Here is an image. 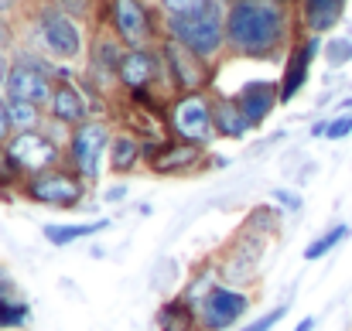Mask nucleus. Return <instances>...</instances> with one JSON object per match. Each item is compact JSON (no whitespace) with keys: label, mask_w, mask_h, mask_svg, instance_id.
I'll use <instances>...</instances> for the list:
<instances>
[{"label":"nucleus","mask_w":352,"mask_h":331,"mask_svg":"<svg viewBox=\"0 0 352 331\" xmlns=\"http://www.w3.org/2000/svg\"><path fill=\"white\" fill-rule=\"evenodd\" d=\"M294 0H233L226 3V55L277 62L294 48Z\"/></svg>","instance_id":"obj_1"},{"label":"nucleus","mask_w":352,"mask_h":331,"mask_svg":"<svg viewBox=\"0 0 352 331\" xmlns=\"http://www.w3.org/2000/svg\"><path fill=\"white\" fill-rule=\"evenodd\" d=\"M164 38L185 45L192 55L216 65V58L226 52V3L223 0H199L185 14H168Z\"/></svg>","instance_id":"obj_2"},{"label":"nucleus","mask_w":352,"mask_h":331,"mask_svg":"<svg viewBox=\"0 0 352 331\" xmlns=\"http://www.w3.org/2000/svg\"><path fill=\"white\" fill-rule=\"evenodd\" d=\"M31 41L55 62H79L86 55V34L76 17H69L55 0H38L24 17Z\"/></svg>","instance_id":"obj_3"},{"label":"nucleus","mask_w":352,"mask_h":331,"mask_svg":"<svg viewBox=\"0 0 352 331\" xmlns=\"http://www.w3.org/2000/svg\"><path fill=\"white\" fill-rule=\"evenodd\" d=\"M113 123L107 116H93L89 123L76 126L69 133V144H65V164L89 185L96 188L103 171H107V157H110V144H113Z\"/></svg>","instance_id":"obj_4"},{"label":"nucleus","mask_w":352,"mask_h":331,"mask_svg":"<svg viewBox=\"0 0 352 331\" xmlns=\"http://www.w3.org/2000/svg\"><path fill=\"white\" fill-rule=\"evenodd\" d=\"M107 27L123 41V48H154L164 41V14L151 0H107Z\"/></svg>","instance_id":"obj_5"},{"label":"nucleus","mask_w":352,"mask_h":331,"mask_svg":"<svg viewBox=\"0 0 352 331\" xmlns=\"http://www.w3.org/2000/svg\"><path fill=\"white\" fill-rule=\"evenodd\" d=\"M17 195L31 205H45V209H62V212H72L79 205H86L89 198V185L69 168V164H58L52 171H41V174H28L24 185L17 188Z\"/></svg>","instance_id":"obj_6"},{"label":"nucleus","mask_w":352,"mask_h":331,"mask_svg":"<svg viewBox=\"0 0 352 331\" xmlns=\"http://www.w3.org/2000/svg\"><path fill=\"white\" fill-rule=\"evenodd\" d=\"M164 126L175 140H185V144L209 147L212 140H219L216 137V116H212V89L175 96L164 110Z\"/></svg>","instance_id":"obj_7"},{"label":"nucleus","mask_w":352,"mask_h":331,"mask_svg":"<svg viewBox=\"0 0 352 331\" xmlns=\"http://www.w3.org/2000/svg\"><path fill=\"white\" fill-rule=\"evenodd\" d=\"M117 86L126 96H157L171 103L168 86H164V58L161 48H126L123 62L117 69Z\"/></svg>","instance_id":"obj_8"},{"label":"nucleus","mask_w":352,"mask_h":331,"mask_svg":"<svg viewBox=\"0 0 352 331\" xmlns=\"http://www.w3.org/2000/svg\"><path fill=\"white\" fill-rule=\"evenodd\" d=\"M267 239L270 236L239 229L226 242V249L219 253V260H216L219 280L233 284V287H250L256 280V273H260V263H263V253H267Z\"/></svg>","instance_id":"obj_9"},{"label":"nucleus","mask_w":352,"mask_h":331,"mask_svg":"<svg viewBox=\"0 0 352 331\" xmlns=\"http://www.w3.org/2000/svg\"><path fill=\"white\" fill-rule=\"evenodd\" d=\"M161 58H164V86H168V96H185V93H202L209 89L212 82V65L202 62L199 55H192L185 45L164 38L161 45Z\"/></svg>","instance_id":"obj_10"},{"label":"nucleus","mask_w":352,"mask_h":331,"mask_svg":"<svg viewBox=\"0 0 352 331\" xmlns=\"http://www.w3.org/2000/svg\"><path fill=\"white\" fill-rule=\"evenodd\" d=\"M216 168V157L209 154V147H199V144H185V140H161L157 150L151 154V161L144 164L147 174L154 178H188V174H202Z\"/></svg>","instance_id":"obj_11"},{"label":"nucleus","mask_w":352,"mask_h":331,"mask_svg":"<svg viewBox=\"0 0 352 331\" xmlns=\"http://www.w3.org/2000/svg\"><path fill=\"white\" fill-rule=\"evenodd\" d=\"M253 294L246 287H233V284H216L209 290V297L199 308V325L202 331H233L253 308Z\"/></svg>","instance_id":"obj_12"},{"label":"nucleus","mask_w":352,"mask_h":331,"mask_svg":"<svg viewBox=\"0 0 352 331\" xmlns=\"http://www.w3.org/2000/svg\"><path fill=\"white\" fill-rule=\"evenodd\" d=\"M7 150H10V157L17 161V168L24 171V178L65 164V147H62L55 137H48L45 130L14 133V137L7 140Z\"/></svg>","instance_id":"obj_13"},{"label":"nucleus","mask_w":352,"mask_h":331,"mask_svg":"<svg viewBox=\"0 0 352 331\" xmlns=\"http://www.w3.org/2000/svg\"><path fill=\"white\" fill-rule=\"evenodd\" d=\"M318 48H322V38H315V34L294 41V48L287 52L284 72H280V103H291L308 86V72H311V62H315Z\"/></svg>","instance_id":"obj_14"},{"label":"nucleus","mask_w":352,"mask_h":331,"mask_svg":"<svg viewBox=\"0 0 352 331\" xmlns=\"http://www.w3.org/2000/svg\"><path fill=\"white\" fill-rule=\"evenodd\" d=\"M48 119H55V123H62V126H69V130H76V126H82V123L93 119L89 100H86V93L79 89L76 76L55 82V93H52V103H48Z\"/></svg>","instance_id":"obj_15"},{"label":"nucleus","mask_w":352,"mask_h":331,"mask_svg":"<svg viewBox=\"0 0 352 331\" xmlns=\"http://www.w3.org/2000/svg\"><path fill=\"white\" fill-rule=\"evenodd\" d=\"M236 103H239L243 116L250 119V126L256 130V126H263V123H267V116H270V113L280 106V82L253 79V82H246V86L236 93Z\"/></svg>","instance_id":"obj_16"},{"label":"nucleus","mask_w":352,"mask_h":331,"mask_svg":"<svg viewBox=\"0 0 352 331\" xmlns=\"http://www.w3.org/2000/svg\"><path fill=\"white\" fill-rule=\"evenodd\" d=\"M144 168V140L133 130H117L113 144H110V157H107V171L113 178H130Z\"/></svg>","instance_id":"obj_17"},{"label":"nucleus","mask_w":352,"mask_h":331,"mask_svg":"<svg viewBox=\"0 0 352 331\" xmlns=\"http://www.w3.org/2000/svg\"><path fill=\"white\" fill-rule=\"evenodd\" d=\"M346 3L349 0H298V14H301L305 31L315 38L336 31L339 21L346 17Z\"/></svg>","instance_id":"obj_18"},{"label":"nucleus","mask_w":352,"mask_h":331,"mask_svg":"<svg viewBox=\"0 0 352 331\" xmlns=\"http://www.w3.org/2000/svg\"><path fill=\"white\" fill-rule=\"evenodd\" d=\"M212 116H216V137H219V140H243V137L253 130L250 119L239 110L236 96L212 93Z\"/></svg>","instance_id":"obj_19"},{"label":"nucleus","mask_w":352,"mask_h":331,"mask_svg":"<svg viewBox=\"0 0 352 331\" xmlns=\"http://www.w3.org/2000/svg\"><path fill=\"white\" fill-rule=\"evenodd\" d=\"M154 325H157V331H202L195 308H192L182 294H178V297H168V301L157 308Z\"/></svg>","instance_id":"obj_20"},{"label":"nucleus","mask_w":352,"mask_h":331,"mask_svg":"<svg viewBox=\"0 0 352 331\" xmlns=\"http://www.w3.org/2000/svg\"><path fill=\"white\" fill-rule=\"evenodd\" d=\"M110 229V219H93V222H48L41 232H45V239L52 242V246H72V242H79V239H89V236H100V232H107Z\"/></svg>","instance_id":"obj_21"},{"label":"nucleus","mask_w":352,"mask_h":331,"mask_svg":"<svg viewBox=\"0 0 352 331\" xmlns=\"http://www.w3.org/2000/svg\"><path fill=\"white\" fill-rule=\"evenodd\" d=\"M31 318V304L24 301V294L17 290V284L10 280L0 290V331H24Z\"/></svg>","instance_id":"obj_22"},{"label":"nucleus","mask_w":352,"mask_h":331,"mask_svg":"<svg viewBox=\"0 0 352 331\" xmlns=\"http://www.w3.org/2000/svg\"><path fill=\"white\" fill-rule=\"evenodd\" d=\"M7 116H10V130L14 133H31V130H45L48 110L24 103V100H7Z\"/></svg>","instance_id":"obj_23"},{"label":"nucleus","mask_w":352,"mask_h":331,"mask_svg":"<svg viewBox=\"0 0 352 331\" xmlns=\"http://www.w3.org/2000/svg\"><path fill=\"white\" fill-rule=\"evenodd\" d=\"M284 209H270V205H256L246 212V219L239 229H250V232H260V236H277L280 232V222H284Z\"/></svg>","instance_id":"obj_24"},{"label":"nucleus","mask_w":352,"mask_h":331,"mask_svg":"<svg viewBox=\"0 0 352 331\" xmlns=\"http://www.w3.org/2000/svg\"><path fill=\"white\" fill-rule=\"evenodd\" d=\"M342 239H349V225H346V222L332 225V229H329V232H322L315 242H308V246H305V260H308V263H315V260L329 256V253H332Z\"/></svg>","instance_id":"obj_25"},{"label":"nucleus","mask_w":352,"mask_h":331,"mask_svg":"<svg viewBox=\"0 0 352 331\" xmlns=\"http://www.w3.org/2000/svg\"><path fill=\"white\" fill-rule=\"evenodd\" d=\"M21 185H24V171H21L17 161L10 157L7 144H0V195H3V188H7V192H17Z\"/></svg>","instance_id":"obj_26"},{"label":"nucleus","mask_w":352,"mask_h":331,"mask_svg":"<svg viewBox=\"0 0 352 331\" xmlns=\"http://www.w3.org/2000/svg\"><path fill=\"white\" fill-rule=\"evenodd\" d=\"M325 62H329L332 69L349 65L352 62V38H342V34L329 38V41H325Z\"/></svg>","instance_id":"obj_27"},{"label":"nucleus","mask_w":352,"mask_h":331,"mask_svg":"<svg viewBox=\"0 0 352 331\" xmlns=\"http://www.w3.org/2000/svg\"><path fill=\"white\" fill-rule=\"evenodd\" d=\"M287 311H291V304L284 301L280 308H270L267 315H260L256 321H250V325H243V328H239V331H274V325H280Z\"/></svg>","instance_id":"obj_28"},{"label":"nucleus","mask_w":352,"mask_h":331,"mask_svg":"<svg viewBox=\"0 0 352 331\" xmlns=\"http://www.w3.org/2000/svg\"><path fill=\"white\" fill-rule=\"evenodd\" d=\"M55 3H58L69 17H76V21L82 24V21L93 14V3H96V0H55Z\"/></svg>","instance_id":"obj_29"},{"label":"nucleus","mask_w":352,"mask_h":331,"mask_svg":"<svg viewBox=\"0 0 352 331\" xmlns=\"http://www.w3.org/2000/svg\"><path fill=\"white\" fill-rule=\"evenodd\" d=\"M352 133V113H339V116H332L329 119V140H342V137H349Z\"/></svg>","instance_id":"obj_30"},{"label":"nucleus","mask_w":352,"mask_h":331,"mask_svg":"<svg viewBox=\"0 0 352 331\" xmlns=\"http://www.w3.org/2000/svg\"><path fill=\"white\" fill-rule=\"evenodd\" d=\"M270 198H274L277 209H284V212H298V209H301V195H294V192H287V188H270Z\"/></svg>","instance_id":"obj_31"},{"label":"nucleus","mask_w":352,"mask_h":331,"mask_svg":"<svg viewBox=\"0 0 352 331\" xmlns=\"http://www.w3.org/2000/svg\"><path fill=\"white\" fill-rule=\"evenodd\" d=\"M14 48H17V31H14V21L0 17V52H3V55H14Z\"/></svg>","instance_id":"obj_32"},{"label":"nucleus","mask_w":352,"mask_h":331,"mask_svg":"<svg viewBox=\"0 0 352 331\" xmlns=\"http://www.w3.org/2000/svg\"><path fill=\"white\" fill-rule=\"evenodd\" d=\"M28 17V0H0V17L7 21H17V17Z\"/></svg>","instance_id":"obj_33"},{"label":"nucleus","mask_w":352,"mask_h":331,"mask_svg":"<svg viewBox=\"0 0 352 331\" xmlns=\"http://www.w3.org/2000/svg\"><path fill=\"white\" fill-rule=\"evenodd\" d=\"M199 0H157V7H161V14L168 17V14H185V10H192Z\"/></svg>","instance_id":"obj_34"},{"label":"nucleus","mask_w":352,"mask_h":331,"mask_svg":"<svg viewBox=\"0 0 352 331\" xmlns=\"http://www.w3.org/2000/svg\"><path fill=\"white\" fill-rule=\"evenodd\" d=\"M126 195H130V188H126L123 181H117L113 188L103 192V202H107V205H120V202H126Z\"/></svg>","instance_id":"obj_35"},{"label":"nucleus","mask_w":352,"mask_h":331,"mask_svg":"<svg viewBox=\"0 0 352 331\" xmlns=\"http://www.w3.org/2000/svg\"><path fill=\"white\" fill-rule=\"evenodd\" d=\"M14 137V130H10V116H7V96L0 93V144H7Z\"/></svg>","instance_id":"obj_36"},{"label":"nucleus","mask_w":352,"mask_h":331,"mask_svg":"<svg viewBox=\"0 0 352 331\" xmlns=\"http://www.w3.org/2000/svg\"><path fill=\"white\" fill-rule=\"evenodd\" d=\"M329 133V119H318V123H311V137H325Z\"/></svg>","instance_id":"obj_37"},{"label":"nucleus","mask_w":352,"mask_h":331,"mask_svg":"<svg viewBox=\"0 0 352 331\" xmlns=\"http://www.w3.org/2000/svg\"><path fill=\"white\" fill-rule=\"evenodd\" d=\"M7 69H10V55L0 52V86H3V79H7Z\"/></svg>","instance_id":"obj_38"},{"label":"nucleus","mask_w":352,"mask_h":331,"mask_svg":"<svg viewBox=\"0 0 352 331\" xmlns=\"http://www.w3.org/2000/svg\"><path fill=\"white\" fill-rule=\"evenodd\" d=\"M294 331H315V318H301V321H298V328Z\"/></svg>","instance_id":"obj_39"},{"label":"nucleus","mask_w":352,"mask_h":331,"mask_svg":"<svg viewBox=\"0 0 352 331\" xmlns=\"http://www.w3.org/2000/svg\"><path fill=\"white\" fill-rule=\"evenodd\" d=\"M10 280H14V277H10V270H7V266H0V290H3Z\"/></svg>","instance_id":"obj_40"},{"label":"nucleus","mask_w":352,"mask_h":331,"mask_svg":"<svg viewBox=\"0 0 352 331\" xmlns=\"http://www.w3.org/2000/svg\"><path fill=\"white\" fill-rule=\"evenodd\" d=\"M223 3H233V0H223Z\"/></svg>","instance_id":"obj_41"}]
</instances>
